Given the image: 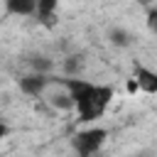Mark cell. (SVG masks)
<instances>
[{
  "label": "cell",
  "instance_id": "obj_1",
  "mask_svg": "<svg viewBox=\"0 0 157 157\" xmlns=\"http://www.w3.org/2000/svg\"><path fill=\"white\" fill-rule=\"evenodd\" d=\"M64 86L69 88L74 98V108L78 110L81 120H96L103 115L108 103L113 101V88L110 86H96L83 78H64Z\"/></svg>",
  "mask_w": 157,
  "mask_h": 157
},
{
  "label": "cell",
  "instance_id": "obj_2",
  "mask_svg": "<svg viewBox=\"0 0 157 157\" xmlns=\"http://www.w3.org/2000/svg\"><path fill=\"white\" fill-rule=\"evenodd\" d=\"M105 137H108L105 128H86V130H78L74 135V147H76L78 155L88 157V155H93V152H98L103 147Z\"/></svg>",
  "mask_w": 157,
  "mask_h": 157
},
{
  "label": "cell",
  "instance_id": "obj_3",
  "mask_svg": "<svg viewBox=\"0 0 157 157\" xmlns=\"http://www.w3.org/2000/svg\"><path fill=\"white\" fill-rule=\"evenodd\" d=\"M42 96H44L47 103H49L52 108H56V110H71V108H74V98H71L69 88L64 86V81H61L59 86H54V88L47 86V91H44Z\"/></svg>",
  "mask_w": 157,
  "mask_h": 157
},
{
  "label": "cell",
  "instance_id": "obj_4",
  "mask_svg": "<svg viewBox=\"0 0 157 157\" xmlns=\"http://www.w3.org/2000/svg\"><path fill=\"white\" fill-rule=\"evenodd\" d=\"M49 86V78L44 74H29L25 78H20V91L27 96H42Z\"/></svg>",
  "mask_w": 157,
  "mask_h": 157
},
{
  "label": "cell",
  "instance_id": "obj_5",
  "mask_svg": "<svg viewBox=\"0 0 157 157\" xmlns=\"http://www.w3.org/2000/svg\"><path fill=\"white\" fill-rule=\"evenodd\" d=\"M135 83L145 93H157V71H152L142 64H135Z\"/></svg>",
  "mask_w": 157,
  "mask_h": 157
},
{
  "label": "cell",
  "instance_id": "obj_6",
  "mask_svg": "<svg viewBox=\"0 0 157 157\" xmlns=\"http://www.w3.org/2000/svg\"><path fill=\"white\" fill-rule=\"evenodd\" d=\"M5 10H7L10 15L27 17V15H34L37 0H5Z\"/></svg>",
  "mask_w": 157,
  "mask_h": 157
},
{
  "label": "cell",
  "instance_id": "obj_7",
  "mask_svg": "<svg viewBox=\"0 0 157 157\" xmlns=\"http://www.w3.org/2000/svg\"><path fill=\"white\" fill-rule=\"evenodd\" d=\"M56 7H59V0H37V10H34V15H37L42 22H52Z\"/></svg>",
  "mask_w": 157,
  "mask_h": 157
},
{
  "label": "cell",
  "instance_id": "obj_8",
  "mask_svg": "<svg viewBox=\"0 0 157 157\" xmlns=\"http://www.w3.org/2000/svg\"><path fill=\"white\" fill-rule=\"evenodd\" d=\"M110 44H115V47H130V34L123 27H115V29H110Z\"/></svg>",
  "mask_w": 157,
  "mask_h": 157
},
{
  "label": "cell",
  "instance_id": "obj_9",
  "mask_svg": "<svg viewBox=\"0 0 157 157\" xmlns=\"http://www.w3.org/2000/svg\"><path fill=\"white\" fill-rule=\"evenodd\" d=\"M32 66L37 69V74H44L49 66H52V61L47 59V56H34V61H32Z\"/></svg>",
  "mask_w": 157,
  "mask_h": 157
},
{
  "label": "cell",
  "instance_id": "obj_10",
  "mask_svg": "<svg viewBox=\"0 0 157 157\" xmlns=\"http://www.w3.org/2000/svg\"><path fill=\"white\" fill-rule=\"evenodd\" d=\"M147 29L157 37V10H150L147 12Z\"/></svg>",
  "mask_w": 157,
  "mask_h": 157
},
{
  "label": "cell",
  "instance_id": "obj_11",
  "mask_svg": "<svg viewBox=\"0 0 157 157\" xmlns=\"http://www.w3.org/2000/svg\"><path fill=\"white\" fill-rule=\"evenodd\" d=\"M7 132H10V128H7V125L0 120V140H2V137H7Z\"/></svg>",
  "mask_w": 157,
  "mask_h": 157
},
{
  "label": "cell",
  "instance_id": "obj_12",
  "mask_svg": "<svg viewBox=\"0 0 157 157\" xmlns=\"http://www.w3.org/2000/svg\"><path fill=\"white\" fill-rule=\"evenodd\" d=\"M128 91H137V83H135V78H132V81L128 83Z\"/></svg>",
  "mask_w": 157,
  "mask_h": 157
}]
</instances>
